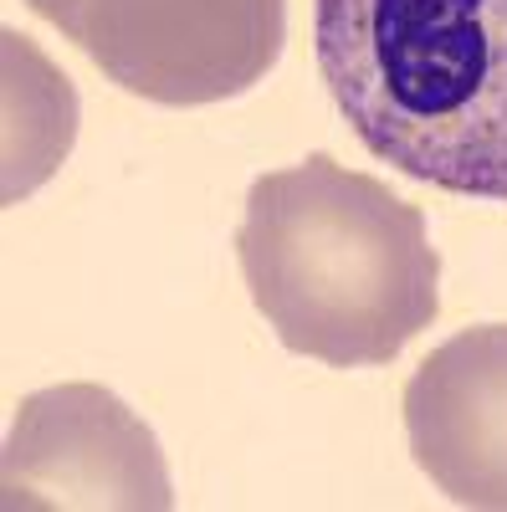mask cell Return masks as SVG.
<instances>
[{
    "instance_id": "cell-1",
    "label": "cell",
    "mask_w": 507,
    "mask_h": 512,
    "mask_svg": "<svg viewBox=\"0 0 507 512\" xmlns=\"http://www.w3.org/2000/svg\"><path fill=\"white\" fill-rule=\"evenodd\" d=\"M236 262L282 349L328 369L390 364L441 313L426 216L323 149L246 190Z\"/></svg>"
},
{
    "instance_id": "cell-2",
    "label": "cell",
    "mask_w": 507,
    "mask_h": 512,
    "mask_svg": "<svg viewBox=\"0 0 507 512\" xmlns=\"http://www.w3.org/2000/svg\"><path fill=\"white\" fill-rule=\"evenodd\" d=\"M313 62L379 164L507 200V0H313Z\"/></svg>"
},
{
    "instance_id": "cell-3",
    "label": "cell",
    "mask_w": 507,
    "mask_h": 512,
    "mask_svg": "<svg viewBox=\"0 0 507 512\" xmlns=\"http://www.w3.org/2000/svg\"><path fill=\"white\" fill-rule=\"evenodd\" d=\"M108 82L159 108L251 93L277 67L287 0H26Z\"/></svg>"
},
{
    "instance_id": "cell-4",
    "label": "cell",
    "mask_w": 507,
    "mask_h": 512,
    "mask_svg": "<svg viewBox=\"0 0 507 512\" xmlns=\"http://www.w3.org/2000/svg\"><path fill=\"white\" fill-rule=\"evenodd\" d=\"M0 492L6 512L175 507V482L154 431L103 384H52L21 400Z\"/></svg>"
},
{
    "instance_id": "cell-5",
    "label": "cell",
    "mask_w": 507,
    "mask_h": 512,
    "mask_svg": "<svg viewBox=\"0 0 507 512\" xmlns=\"http://www.w3.org/2000/svg\"><path fill=\"white\" fill-rule=\"evenodd\" d=\"M410 456L446 502L507 512V323H477L420 359L405 384Z\"/></svg>"
}]
</instances>
